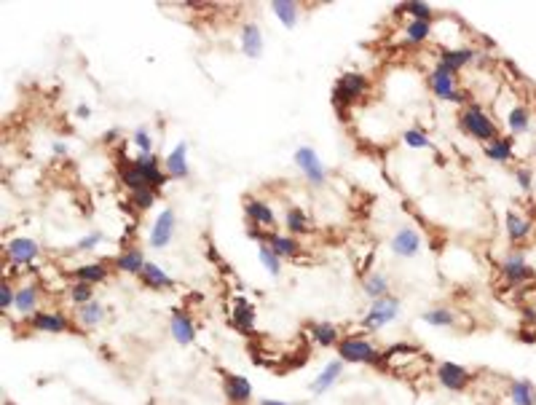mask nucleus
Returning <instances> with one entry per match:
<instances>
[{
    "label": "nucleus",
    "instance_id": "obj_1",
    "mask_svg": "<svg viewBox=\"0 0 536 405\" xmlns=\"http://www.w3.org/2000/svg\"><path fill=\"white\" fill-rule=\"evenodd\" d=\"M370 92V78L359 70H346L338 75V81L333 84V92H330V102L335 108V116L338 121H348V108H354L365 94Z\"/></svg>",
    "mask_w": 536,
    "mask_h": 405
},
{
    "label": "nucleus",
    "instance_id": "obj_2",
    "mask_svg": "<svg viewBox=\"0 0 536 405\" xmlns=\"http://www.w3.org/2000/svg\"><path fill=\"white\" fill-rule=\"evenodd\" d=\"M459 129L467 137L483 143V145L499 137V126H496V121L488 116V110L480 102H470V105L461 108V113H459Z\"/></svg>",
    "mask_w": 536,
    "mask_h": 405
},
{
    "label": "nucleus",
    "instance_id": "obj_3",
    "mask_svg": "<svg viewBox=\"0 0 536 405\" xmlns=\"http://www.w3.org/2000/svg\"><path fill=\"white\" fill-rule=\"evenodd\" d=\"M338 360H344L348 365H370V368H381V352L373 341H368L365 336H346L335 346Z\"/></svg>",
    "mask_w": 536,
    "mask_h": 405
},
{
    "label": "nucleus",
    "instance_id": "obj_4",
    "mask_svg": "<svg viewBox=\"0 0 536 405\" xmlns=\"http://www.w3.org/2000/svg\"><path fill=\"white\" fill-rule=\"evenodd\" d=\"M426 86H429V92L435 94L440 102L459 105V108L470 105V102H467V92L459 86V75L448 73V70L440 67V64H435V67L429 70V75H426Z\"/></svg>",
    "mask_w": 536,
    "mask_h": 405
},
{
    "label": "nucleus",
    "instance_id": "obj_5",
    "mask_svg": "<svg viewBox=\"0 0 536 405\" xmlns=\"http://www.w3.org/2000/svg\"><path fill=\"white\" fill-rule=\"evenodd\" d=\"M292 161H295V167L301 169V175L306 177V183H309L311 188L327 186V169H324L322 158H319V154H316L311 145H301V148H295Z\"/></svg>",
    "mask_w": 536,
    "mask_h": 405
},
{
    "label": "nucleus",
    "instance_id": "obj_6",
    "mask_svg": "<svg viewBox=\"0 0 536 405\" xmlns=\"http://www.w3.org/2000/svg\"><path fill=\"white\" fill-rule=\"evenodd\" d=\"M499 271L505 274V282L512 284V287H520L526 282L536 280V271L531 269V263L526 260V252H520V249L507 252L505 258L499 260Z\"/></svg>",
    "mask_w": 536,
    "mask_h": 405
},
{
    "label": "nucleus",
    "instance_id": "obj_7",
    "mask_svg": "<svg viewBox=\"0 0 536 405\" xmlns=\"http://www.w3.org/2000/svg\"><path fill=\"white\" fill-rule=\"evenodd\" d=\"M400 312H403V306H400V301L392 298V295L379 298V301H370V309H368V314L362 317V330H368V333L381 330L383 325L394 322V319L400 317Z\"/></svg>",
    "mask_w": 536,
    "mask_h": 405
},
{
    "label": "nucleus",
    "instance_id": "obj_8",
    "mask_svg": "<svg viewBox=\"0 0 536 405\" xmlns=\"http://www.w3.org/2000/svg\"><path fill=\"white\" fill-rule=\"evenodd\" d=\"M177 234V212L172 207H164L161 212L156 215L153 225H151V234H148V245L156 249H164L172 245Z\"/></svg>",
    "mask_w": 536,
    "mask_h": 405
},
{
    "label": "nucleus",
    "instance_id": "obj_9",
    "mask_svg": "<svg viewBox=\"0 0 536 405\" xmlns=\"http://www.w3.org/2000/svg\"><path fill=\"white\" fill-rule=\"evenodd\" d=\"M389 247H392V255H394V258L410 260V258H416V255L421 252V247H424V236H421L413 225H400V228L394 231Z\"/></svg>",
    "mask_w": 536,
    "mask_h": 405
},
{
    "label": "nucleus",
    "instance_id": "obj_10",
    "mask_svg": "<svg viewBox=\"0 0 536 405\" xmlns=\"http://www.w3.org/2000/svg\"><path fill=\"white\" fill-rule=\"evenodd\" d=\"M38 255H40V245L32 236H14L5 242V258L16 269L32 266V260H38Z\"/></svg>",
    "mask_w": 536,
    "mask_h": 405
},
{
    "label": "nucleus",
    "instance_id": "obj_11",
    "mask_svg": "<svg viewBox=\"0 0 536 405\" xmlns=\"http://www.w3.org/2000/svg\"><path fill=\"white\" fill-rule=\"evenodd\" d=\"M474 60H477V49H472V46H442L437 51V64L445 67L448 73H453V75H459Z\"/></svg>",
    "mask_w": 536,
    "mask_h": 405
},
{
    "label": "nucleus",
    "instance_id": "obj_12",
    "mask_svg": "<svg viewBox=\"0 0 536 405\" xmlns=\"http://www.w3.org/2000/svg\"><path fill=\"white\" fill-rule=\"evenodd\" d=\"M435 376H437L440 386H445L448 392H464V389H467V384L472 381V373H470L464 365L450 363V360L440 363V365L435 368Z\"/></svg>",
    "mask_w": 536,
    "mask_h": 405
},
{
    "label": "nucleus",
    "instance_id": "obj_13",
    "mask_svg": "<svg viewBox=\"0 0 536 405\" xmlns=\"http://www.w3.org/2000/svg\"><path fill=\"white\" fill-rule=\"evenodd\" d=\"M134 164H137V169H140V175H142L145 186L161 191V188L169 183V175L164 172L161 158H158L156 154H137V156H134Z\"/></svg>",
    "mask_w": 536,
    "mask_h": 405
},
{
    "label": "nucleus",
    "instance_id": "obj_14",
    "mask_svg": "<svg viewBox=\"0 0 536 405\" xmlns=\"http://www.w3.org/2000/svg\"><path fill=\"white\" fill-rule=\"evenodd\" d=\"M244 215H247V223L260 225L266 231H274L277 228V212H274V207L266 204L257 196H244Z\"/></svg>",
    "mask_w": 536,
    "mask_h": 405
},
{
    "label": "nucleus",
    "instance_id": "obj_15",
    "mask_svg": "<svg viewBox=\"0 0 536 405\" xmlns=\"http://www.w3.org/2000/svg\"><path fill=\"white\" fill-rule=\"evenodd\" d=\"M222 395L231 405H244L253 400V381L247 376L222 373Z\"/></svg>",
    "mask_w": 536,
    "mask_h": 405
},
{
    "label": "nucleus",
    "instance_id": "obj_16",
    "mask_svg": "<svg viewBox=\"0 0 536 405\" xmlns=\"http://www.w3.org/2000/svg\"><path fill=\"white\" fill-rule=\"evenodd\" d=\"M164 172L169 175V180H188L190 167H188V143L180 140L166 156H164Z\"/></svg>",
    "mask_w": 536,
    "mask_h": 405
},
{
    "label": "nucleus",
    "instance_id": "obj_17",
    "mask_svg": "<svg viewBox=\"0 0 536 405\" xmlns=\"http://www.w3.org/2000/svg\"><path fill=\"white\" fill-rule=\"evenodd\" d=\"M169 336L180 346H190L196 341V322L186 309H172L169 317Z\"/></svg>",
    "mask_w": 536,
    "mask_h": 405
},
{
    "label": "nucleus",
    "instance_id": "obj_18",
    "mask_svg": "<svg viewBox=\"0 0 536 405\" xmlns=\"http://www.w3.org/2000/svg\"><path fill=\"white\" fill-rule=\"evenodd\" d=\"M30 328L32 330H38V333H54V336L73 330V328H70V319H67L62 312H46V309H38V312L32 314Z\"/></svg>",
    "mask_w": 536,
    "mask_h": 405
},
{
    "label": "nucleus",
    "instance_id": "obj_19",
    "mask_svg": "<svg viewBox=\"0 0 536 405\" xmlns=\"http://www.w3.org/2000/svg\"><path fill=\"white\" fill-rule=\"evenodd\" d=\"M145 263H148V258H145L142 247H137V245H127V247L116 255V260H113L116 271L129 274V277H140V271L145 269Z\"/></svg>",
    "mask_w": 536,
    "mask_h": 405
},
{
    "label": "nucleus",
    "instance_id": "obj_20",
    "mask_svg": "<svg viewBox=\"0 0 536 405\" xmlns=\"http://www.w3.org/2000/svg\"><path fill=\"white\" fill-rule=\"evenodd\" d=\"M505 228H507V239L512 245H520L523 239L531 236V228H534V220L523 212H515V210H507L505 212Z\"/></svg>",
    "mask_w": 536,
    "mask_h": 405
},
{
    "label": "nucleus",
    "instance_id": "obj_21",
    "mask_svg": "<svg viewBox=\"0 0 536 405\" xmlns=\"http://www.w3.org/2000/svg\"><path fill=\"white\" fill-rule=\"evenodd\" d=\"M231 325L242 333H255V304L250 298L239 295L231 306Z\"/></svg>",
    "mask_w": 536,
    "mask_h": 405
},
{
    "label": "nucleus",
    "instance_id": "obj_22",
    "mask_svg": "<svg viewBox=\"0 0 536 405\" xmlns=\"http://www.w3.org/2000/svg\"><path fill=\"white\" fill-rule=\"evenodd\" d=\"M38 304H40V284L25 282L22 287H16V306H14V312L19 317L30 319L32 314L38 312Z\"/></svg>",
    "mask_w": 536,
    "mask_h": 405
},
{
    "label": "nucleus",
    "instance_id": "obj_23",
    "mask_svg": "<svg viewBox=\"0 0 536 405\" xmlns=\"http://www.w3.org/2000/svg\"><path fill=\"white\" fill-rule=\"evenodd\" d=\"M239 46H242V54H244L247 60H260V57H263V30H260L255 22L242 25Z\"/></svg>",
    "mask_w": 536,
    "mask_h": 405
},
{
    "label": "nucleus",
    "instance_id": "obj_24",
    "mask_svg": "<svg viewBox=\"0 0 536 405\" xmlns=\"http://www.w3.org/2000/svg\"><path fill=\"white\" fill-rule=\"evenodd\" d=\"M344 360H330L319 373L314 376V381H311V392L314 395H324V392H330L333 389V384L341 378V373H344Z\"/></svg>",
    "mask_w": 536,
    "mask_h": 405
},
{
    "label": "nucleus",
    "instance_id": "obj_25",
    "mask_svg": "<svg viewBox=\"0 0 536 405\" xmlns=\"http://www.w3.org/2000/svg\"><path fill=\"white\" fill-rule=\"evenodd\" d=\"M110 277V266L105 260H92V263H81L78 269H73V280L86 282V284H102Z\"/></svg>",
    "mask_w": 536,
    "mask_h": 405
},
{
    "label": "nucleus",
    "instance_id": "obj_26",
    "mask_svg": "<svg viewBox=\"0 0 536 405\" xmlns=\"http://www.w3.org/2000/svg\"><path fill=\"white\" fill-rule=\"evenodd\" d=\"M137 280L142 282L148 290H172L175 287V280L158 266V263H153V260H148L145 263V269L140 271V277Z\"/></svg>",
    "mask_w": 536,
    "mask_h": 405
},
{
    "label": "nucleus",
    "instance_id": "obj_27",
    "mask_svg": "<svg viewBox=\"0 0 536 405\" xmlns=\"http://www.w3.org/2000/svg\"><path fill=\"white\" fill-rule=\"evenodd\" d=\"M311 228H314V223H311V218L306 215V210H301V207H290V210L284 212V231H287L290 236L301 239V236H306Z\"/></svg>",
    "mask_w": 536,
    "mask_h": 405
},
{
    "label": "nucleus",
    "instance_id": "obj_28",
    "mask_svg": "<svg viewBox=\"0 0 536 405\" xmlns=\"http://www.w3.org/2000/svg\"><path fill=\"white\" fill-rule=\"evenodd\" d=\"M483 156L488 158V161H494V164H509L512 158H515V148H512V137H496V140H491V143H485L483 145Z\"/></svg>",
    "mask_w": 536,
    "mask_h": 405
},
{
    "label": "nucleus",
    "instance_id": "obj_29",
    "mask_svg": "<svg viewBox=\"0 0 536 405\" xmlns=\"http://www.w3.org/2000/svg\"><path fill=\"white\" fill-rule=\"evenodd\" d=\"M266 245L274 249L282 260H292V258H298L301 255V242L295 239V236H290V234H277V231H271L268 234V239H266Z\"/></svg>",
    "mask_w": 536,
    "mask_h": 405
},
{
    "label": "nucleus",
    "instance_id": "obj_30",
    "mask_svg": "<svg viewBox=\"0 0 536 405\" xmlns=\"http://www.w3.org/2000/svg\"><path fill=\"white\" fill-rule=\"evenodd\" d=\"M507 397L512 405H536V386L528 378H515L507 386Z\"/></svg>",
    "mask_w": 536,
    "mask_h": 405
},
{
    "label": "nucleus",
    "instance_id": "obj_31",
    "mask_svg": "<svg viewBox=\"0 0 536 405\" xmlns=\"http://www.w3.org/2000/svg\"><path fill=\"white\" fill-rule=\"evenodd\" d=\"M268 5H271V14L282 22V27L292 30L298 25V19H301V3H295V0H271Z\"/></svg>",
    "mask_w": 536,
    "mask_h": 405
},
{
    "label": "nucleus",
    "instance_id": "obj_32",
    "mask_svg": "<svg viewBox=\"0 0 536 405\" xmlns=\"http://www.w3.org/2000/svg\"><path fill=\"white\" fill-rule=\"evenodd\" d=\"M309 333H311V341L322 349H330V346H338L341 343V333L333 322H311L309 325Z\"/></svg>",
    "mask_w": 536,
    "mask_h": 405
},
{
    "label": "nucleus",
    "instance_id": "obj_33",
    "mask_svg": "<svg viewBox=\"0 0 536 405\" xmlns=\"http://www.w3.org/2000/svg\"><path fill=\"white\" fill-rule=\"evenodd\" d=\"M432 32H435L432 22H413V19H408L403 25V43L405 46H421V43H426L432 38Z\"/></svg>",
    "mask_w": 536,
    "mask_h": 405
},
{
    "label": "nucleus",
    "instance_id": "obj_34",
    "mask_svg": "<svg viewBox=\"0 0 536 405\" xmlns=\"http://www.w3.org/2000/svg\"><path fill=\"white\" fill-rule=\"evenodd\" d=\"M394 14H405L410 16L413 22H432L435 25V8L429 5V3H424V0H410V3H400L397 8H394Z\"/></svg>",
    "mask_w": 536,
    "mask_h": 405
},
{
    "label": "nucleus",
    "instance_id": "obj_35",
    "mask_svg": "<svg viewBox=\"0 0 536 405\" xmlns=\"http://www.w3.org/2000/svg\"><path fill=\"white\" fill-rule=\"evenodd\" d=\"M362 293H365L370 301L386 298V295H389V277H386L383 271H370V274H365V280H362Z\"/></svg>",
    "mask_w": 536,
    "mask_h": 405
},
{
    "label": "nucleus",
    "instance_id": "obj_36",
    "mask_svg": "<svg viewBox=\"0 0 536 405\" xmlns=\"http://www.w3.org/2000/svg\"><path fill=\"white\" fill-rule=\"evenodd\" d=\"M118 183L127 188L129 193H134V191H140V188L145 186V180H142V175H140L134 158H124V161L118 164Z\"/></svg>",
    "mask_w": 536,
    "mask_h": 405
},
{
    "label": "nucleus",
    "instance_id": "obj_37",
    "mask_svg": "<svg viewBox=\"0 0 536 405\" xmlns=\"http://www.w3.org/2000/svg\"><path fill=\"white\" fill-rule=\"evenodd\" d=\"M505 121H507V129H509L512 134H526V132L531 129V113H528L526 105H512V108L507 110Z\"/></svg>",
    "mask_w": 536,
    "mask_h": 405
},
{
    "label": "nucleus",
    "instance_id": "obj_38",
    "mask_svg": "<svg viewBox=\"0 0 536 405\" xmlns=\"http://www.w3.org/2000/svg\"><path fill=\"white\" fill-rule=\"evenodd\" d=\"M421 319L429 325V328H453L459 322V314L448 306H432L421 314Z\"/></svg>",
    "mask_w": 536,
    "mask_h": 405
},
{
    "label": "nucleus",
    "instance_id": "obj_39",
    "mask_svg": "<svg viewBox=\"0 0 536 405\" xmlns=\"http://www.w3.org/2000/svg\"><path fill=\"white\" fill-rule=\"evenodd\" d=\"M105 317H107V309H105L99 301H92V304H86V306L78 309V322H81L86 330L99 328V325L105 322Z\"/></svg>",
    "mask_w": 536,
    "mask_h": 405
},
{
    "label": "nucleus",
    "instance_id": "obj_40",
    "mask_svg": "<svg viewBox=\"0 0 536 405\" xmlns=\"http://www.w3.org/2000/svg\"><path fill=\"white\" fill-rule=\"evenodd\" d=\"M403 143L413 148V151H435V143L429 140V134L421 126H410L403 132Z\"/></svg>",
    "mask_w": 536,
    "mask_h": 405
},
{
    "label": "nucleus",
    "instance_id": "obj_41",
    "mask_svg": "<svg viewBox=\"0 0 536 405\" xmlns=\"http://www.w3.org/2000/svg\"><path fill=\"white\" fill-rule=\"evenodd\" d=\"M129 201H131V207L137 210V212H148V210H153L158 201V191L151 186H142L140 191H134V193H129Z\"/></svg>",
    "mask_w": 536,
    "mask_h": 405
},
{
    "label": "nucleus",
    "instance_id": "obj_42",
    "mask_svg": "<svg viewBox=\"0 0 536 405\" xmlns=\"http://www.w3.org/2000/svg\"><path fill=\"white\" fill-rule=\"evenodd\" d=\"M257 260L263 263V269L268 271V277H274V280H277V277H282V266H284L282 258L268 247V245H260V247H257Z\"/></svg>",
    "mask_w": 536,
    "mask_h": 405
},
{
    "label": "nucleus",
    "instance_id": "obj_43",
    "mask_svg": "<svg viewBox=\"0 0 536 405\" xmlns=\"http://www.w3.org/2000/svg\"><path fill=\"white\" fill-rule=\"evenodd\" d=\"M67 298H70V304L73 306H86V304H92L94 301V287L92 284H86V282H73L70 287H67Z\"/></svg>",
    "mask_w": 536,
    "mask_h": 405
},
{
    "label": "nucleus",
    "instance_id": "obj_44",
    "mask_svg": "<svg viewBox=\"0 0 536 405\" xmlns=\"http://www.w3.org/2000/svg\"><path fill=\"white\" fill-rule=\"evenodd\" d=\"M131 143H134V148L140 154H153V137H151L148 126H137L134 134H131Z\"/></svg>",
    "mask_w": 536,
    "mask_h": 405
},
{
    "label": "nucleus",
    "instance_id": "obj_45",
    "mask_svg": "<svg viewBox=\"0 0 536 405\" xmlns=\"http://www.w3.org/2000/svg\"><path fill=\"white\" fill-rule=\"evenodd\" d=\"M14 306H16V287L8 280H3L0 282V312L8 314Z\"/></svg>",
    "mask_w": 536,
    "mask_h": 405
},
{
    "label": "nucleus",
    "instance_id": "obj_46",
    "mask_svg": "<svg viewBox=\"0 0 536 405\" xmlns=\"http://www.w3.org/2000/svg\"><path fill=\"white\" fill-rule=\"evenodd\" d=\"M102 242H105V234H102V231H92V234H86V236H81V239L75 242V252H92V249H97Z\"/></svg>",
    "mask_w": 536,
    "mask_h": 405
},
{
    "label": "nucleus",
    "instance_id": "obj_47",
    "mask_svg": "<svg viewBox=\"0 0 536 405\" xmlns=\"http://www.w3.org/2000/svg\"><path fill=\"white\" fill-rule=\"evenodd\" d=\"M515 180H518V186L528 193V191L534 188V172H531L528 167H518V169H515Z\"/></svg>",
    "mask_w": 536,
    "mask_h": 405
},
{
    "label": "nucleus",
    "instance_id": "obj_48",
    "mask_svg": "<svg viewBox=\"0 0 536 405\" xmlns=\"http://www.w3.org/2000/svg\"><path fill=\"white\" fill-rule=\"evenodd\" d=\"M268 234H271V231H266V228H260V225H253V223H247V236H250V239H255L257 245H266Z\"/></svg>",
    "mask_w": 536,
    "mask_h": 405
},
{
    "label": "nucleus",
    "instance_id": "obj_49",
    "mask_svg": "<svg viewBox=\"0 0 536 405\" xmlns=\"http://www.w3.org/2000/svg\"><path fill=\"white\" fill-rule=\"evenodd\" d=\"M102 143H105V145H116V143H121V129H116V126H113V129H107V132L102 134Z\"/></svg>",
    "mask_w": 536,
    "mask_h": 405
},
{
    "label": "nucleus",
    "instance_id": "obj_50",
    "mask_svg": "<svg viewBox=\"0 0 536 405\" xmlns=\"http://www.w3.org/2000/svg\"><path fill=\"white\" fill-rule=\"evenodd\" d=\"M51 154H54L57 158H64L67 154H70V145H67L64 140H54V143H51Z\"/></svg>",
    "mask_w": 536,
    "mask_h": 405
},
{
    "label": "nucleus",
    "instance_id": "obj_51",
    "mask_svg": "<svg viewBox=\"0 0 536 405\" xmlns=\"http://www.w3.org/2000/svg\"><path fill=\"white\" fill-rule=\"evenodd\" d=\"M518 339L523 343H536V328H526V330H520L518 333Z\"/></svg>",
    "mask_w": 536,
    "mask_h": 405
},
{
    "label": "nucleus",
    "instance_id": "obj_52",
    "mask_svg": "<svg viewBox=\"0 0 536 405\" xmlns=\"http://www.w3.org/2000/svg\"><path fill=\"white\" fill-rule=\"evenodd\" d=\"M75 116H78L81 121H86V119L92 116V108H89L86 102H81V105H75Z\"/></svg>",
    "mask_w": 536,
    "mask_h": 405
},
{
    "label": "nucleus",
    "instance_id": "obj_53",
    "mask_svg": "<svg viewBox=\"0 0 536 405\" xmlns=\"http://www.w3.org/2000/svg\"><path fill=\"white\" fill-rule=\"evenodd\" d=\"M260 405H287V403H282V400H268V397H263V400H260Z\"/></svg>",
    "mask_w": 536,
    "mask_h": 405
},
{
    "label": "nucleus",
    "instance_id": "obj_54",
    "mask_svg": "<svg viewBox=\"0 0 536 405\" xmlns=\"http://www.w3.org/2000/svg\"><path fill=\"white\" fill-rule=\"evenodd\" d=\"M5 405H11V403H5Z\"/></svg>",
    "mask_w": 536,
    "mask_h": 405
},
{
    "label": "nucleus",
    "instance_id": "obj_55",
    "mask_svg": "<svg viewBox=\"0 0 536 405\" xmlns=\"http://www.w3.org/2000/svg\"><path fill=\"white\" fill-rule=\"evenodd\" d=\"M534 154H536V151H534Z\"/></svg>",
    "mask_w": 536,
    "mask_h": 405
}]
</instances>
